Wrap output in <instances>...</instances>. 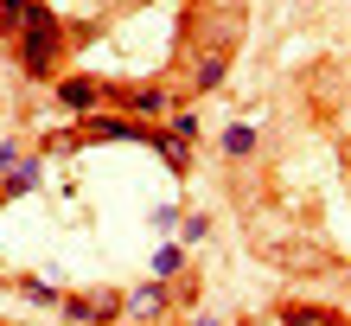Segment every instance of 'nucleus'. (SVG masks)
Listing matches in <instances>:
<instances>
[{
  "label": "nucleus",
  "instance_id": "f257e3e1",
  "mask_svg": "<svg viewBox=\"0 0 351 326\" xmlns=\"http://www.w3.org/2000/svg\"><path fill=\"white\" fill-rule=\"evenodd\" d=\"M58 58H64V32H58V19H45V26H26V38H19V65H26L32 77H51Z\"/></svg>",
  "mask_w": 351,
  "mask_h": 326
},
{
  "label": "nucleus",
  "instance_id": "f03ea898",
  "mask_svg": "<svg viewBox=\"0 0 351 326\" xmlns=\"http://www.w3.org/2000/svg\"><path fill=\"white\" fill-rule=\"evenodd\" d=\"M38 173H45V167H38V154H19L13 167H7V179H0V198H13V192H32V186H38Z\"/></svg>",
  "mask_w": 351,
  "mask_h": 326
},
{
  "label": "nucleus",
  "instance_id": "7ed1b4c3",
  "mask_svg": "<svg viewBox=\"0 0 351 326\" xmlns=\"http://www.w3.org/2000/svg\"><path fill=\"white\" fill-rule=\"evenodd\" d=\"M173 307V294L160 288V281H141V288L128 294V314H141V320H154V314H167Z\"/></svg>",
  "mask_w": 351,
  "mask_h": 326
},
{
  "label": "nucleus",
  "instance_id": "20e7f679",
  "mask_svg": "<svg viewBox=\"0 0 351 326\" xmlns=\"http://www.w3.org/2000/svg\"><path fill=\"white\" fill-rule=\"evenodd\" d=\"M115 307H121L115 294H77L64 314H71V320H96V326H109V314H115Z\"/></svg>",
  "mask_w": 351,
  "mask_h": 326
},
{
  "label": "nucleus",
  "instance_id": "39448f33",
  "mask_svg": "<svg viewBox=\"0 0 351 326\" xmlns=\"http://www.w3.org/2000/svg\"><path fill=\"white\" fill-rule=\"evenodd\" d=\"M262 148V128H250V121H230V128H223V154L230 160H250Z\"/></svg>",
  "mask_w": 351,
  "mask_h": 326
},
{
  "label": "nucleus",
  "instance_id": "423d86ee",
  "mask_svg": "<svg viewBox=\"0 0 351 326\" xmlns=\"http://www.w3.org/2000/svg\"><path fill=\"white\" fill-rule=\"evenodd\" d=\"M58 96H64L71 109H96V96H102V84H90V77H64V84H58Z\"/></svg>",
  "mask_w": 351,
  "mask_h": 326
},
{
  "label": "nucleus",
  "instance_id": "0eeeda50",
  "mask_svg": "<svg viewBox=\"0 0 351 326\" xmlns=\"http://www.w3.org/2000/svg\"><path fill=\"white\" fill-rule=\"evenodd\" d=\"M223 84V51H204L192 65V90H217Z\"/></svg>",
  "mask_w": 351,
  "mask_h": 326
},
{
  "label": "nucleus",
  "instance_id": "6e6552de",
  "mask_svg": "<svg viewBox=\"0 0 351 326\" xmlns=\"http://www.w3.org/2000/svg\"><path fill=\"white\" fill-rule=\"evenodd\" d=\"M121 103H128L134 115H160V109H167V90H128Z\"/></svg>",
  "mask_w": 351,
  "mask_h": 326
},
{
  "label": "nucleus",
  "instance_id": "1a4fd4ad",
  "mask_svg": "<svg viewBox=\"0 0 351 326\" xmlns=\"http://www.w3.org/2000/svg\"><path fill=\"white\" fill-rule=\"evenodd\" d=\"M287 326H339V314H319V307H294Z\"/></svg>",
  "mask_w": 351,
  "mask_h": 326
},
{
  "label": "nucleus",
  "instance_id": "9d476101",
  "mask_svg": "<svg viewBox=\"0 0 351 326\" xmlns=\"http://www.w3.org/2000/svg\"><path fill=\"white\" fill-rule=\"evenodd\" d=\"M204 231H211V218H204V211H192V218H185V224H179V237H185V243H198Z\"/></svg>",
  "mask_w": 351,
  "mask_h": 326
},
{
  "label": "nucleus",
  "instance_id": "9b49d317",
  "mask_svg": "<svg viewBox=\"0 0 351 326\" xmlns=\"http://www.w3.org/2000/svg\"><path fill=\"white\" fill-rule=\"evenodd\" d=\"M19 294H26V301H45V307L58 301V288H51V281H19Z\"/></svg>",
  "mask_w": 351,
  "mask_h": 326
},
{
  "label": "nucleus",
  "instance_id": "f8f14e48",
  "mask_svg": "<svg viewBox=\"0 0 351 326\" xmlns=\"http://www.w3.org/2000/svg\"><path fill=\"white\" fill-rule=\"evenodd\" d=\"M179 269H185L179 250H160V256H154V275H179Z\"/></svg>",
  "mask_w": 351,
  "mask_h": 326
},
{
  "label": "nucleus",
  "instance_id": "ddd939ff",
  "mask_svg": "<svg viewBox=\"0 0 351 326\" xmlns=\"http://www.w3.org/2000/svg\"><path fill=\"white\" fill-rule=\"evenodd\" d=\"M13 160H19V148H0V173H7V167H13Z\"/></svg>",
  "mask_w": 351,
  "mask_h": 326
},
{
  "label": "nucleus",
  "instance_id": "4468645a",
  "mask_svg": "<svg viewBox=\"0 0 351 326\" xmlns=\"http://www.w3.org/2000/svg\"><path fill=\"white\" fill-rule=\"evenodd\" d=\"M185 326H217V320H211V314H192V320H185Z\"/></svg>",
  "mask_w": 351,
  "mask_h": 326
},
{
  "label": "nucleus",
  "instance_id": "2eb2a0df",
  "mask_svg": "<svg viewBox=\"0 0 351 326\" xmlns=\"http://www.w3.org/2000/svg\"><path fill=\"white\" fill-rule=\"evenodd\" d=\"M109 326H134V320H109Z\"/></svg>",
  "mask_w": 351,
  "mask_h": 326
}]
</instances>
